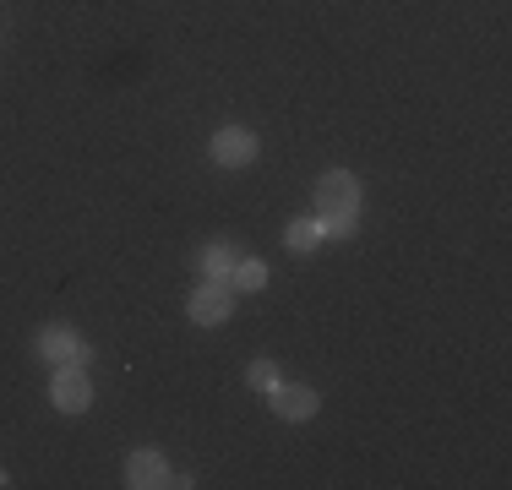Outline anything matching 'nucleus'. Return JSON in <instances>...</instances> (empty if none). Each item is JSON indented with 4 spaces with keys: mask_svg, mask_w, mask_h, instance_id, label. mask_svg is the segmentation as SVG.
Wrapping results in <instances>:
<instances>
[{
    "mask_svg": "<svg viewBox=\"0 0 512 490\" xmlns=\"http://www.w3.org/2000/svg\"><path fill=\"white\" fill-rule=\"evenodd\" d=\"M316 218H322V235H355L360 218V180L349 169H327L316 180Z\"/></svg>",
    "mask_w": 512,
    "mask_h": 490,
    "instance_id": "f257e3e1",
    "label": "nucleus"
},
{
    "mask_svg": "<svg viewBox=\"0 0 512 490\" xmlns=\"http://www.w3.org/2000/svg\"><path fill=\"white\" fill-rule=\"evenodd\" d=\"M50 403L60 414H88L93 403V382H88V365H55V382H50Z\"/></svg>",
    "mask_w": 512,
    "mask_h": 490,
    "instance_id": "f03ea898",
    "label": "nucleus"
},
{
    "mask_svg": "<svg viewBox=\"0 0 512 490\" xmlns=\"http://www.w3.org/2000/svg\"><path fill=\"white\" fill-rule=\"evenodd\" d=\"M191 322L197 327H218V322H229V316H235V289L224 284V278H207V284L191 294Z\"/></svg>",
    "mask_w": 512,
    "mask_h": 490,
    "instance_id": "7ed1b4c3",
    "label": "nucleus"
},
{
    "mask_svg": "<svg viewBox=\"0 0 512 490\" xmlns=\"http://www.w3.org/2000/svg\"><path fill=\"white\" fill-rule=\"evenodd\" d=\"M33 349H39L50 365H88V349H82L77 327H66V322H50V327H39V338H33Z\"/></svg>",
    "mask_w": 512,
    "mask_h": 490,
    "instance_id": "20e7f679",
    "label": "nucleus"
},
{
    "mask_svg": "<svg viewBox=\"0 0 512 490\" xmlns=\"http://www.w3.org/2000/svg\"><path fill=\"white\" fill-rule=\"evenodd\" d=\"M126 485H131V490H158V485H175V474H169V458H164V452H153V447L131 452V458H126Z\"/></svg>",
    "mask_w": 512,
    "mask_h": 490,
    "instance_id": "39448f33",
    "label": "nucleus"
},
{
    "mask_svg": "<svg viewBox=\"0 0 512 490\" xmlns=\"http://www.w3.org/2000/svg\"><path fill=\"white\" fill-rule=\"evenodd\" d=\"M256 158V137L246 126H224L213 137V164H224V169H246Z\"/></svg>",
    "mask_w": 512,
    "mask_h": 490,
    "instance_id": "423d86ee",
    "label": "nucleus"
},
{
    "mask_svg": "<svg viewBox=\"0 0 512 490\" xmlns=\"http://www.w3.org/2000/svg\"><path fill=\"white\" fill-rule=\"evenodd\" d=\"M267 398H273V414H278V420H311V414L322 409V398H316L311 387H284V382H278Z\"/></svg>",
    "mask_w": 512,
    "mask_h": 490,
    "instance_id": "0eeeda50",
    "label": "nucleus"
},
{
    "mask_svg": "<svg viewBox=\"0 0 512 490\" xmlns=\"http://www.w3.org/2000/svg\"><path fill=\"white\" fill-rule=\"evenodd\" d=\"M267 284V262H256V256H235V267H229V289L235 294H256Z\"/></svg>",
    "mask_w": 512,
    "mask_h": 490,
    "instance_id": "6e6552de",
    "label": "nucleus"
},
{
    "mask_svg": "<svg viewBox=\"0 0 512 490\" xmlns=\"http://www.w3.org/2000/svg\"><path fill=\"white\" fill-rule=\"evenodd\" d=\"M235 245H229V240H213V245H202V256H197V267H202V273L207 278H224V284H229V267H235Z\"/></svg>",
    "mask_w": 512,
    "mask_h": 490,
    "instance_id": "1a4fd4ad",
    "label": "nucleus"
},
{
    "mask_svg": "<svg viewBox=\"0 0 512 490\" xmlns=\"http://www.w3.org/2000/svg\"><path fill=\"white\" fill-rule=\"evenodd\" d=\"M322 240H327L322 235V218H295V224H289V235H284V245H289V251H300V256H311Z\"/></svg>",
    "mask_w": 512,
    "mask_h": 490,
    "instance_id": "9d476101",
    "label": "nucleus"
},
{
    "mask_svg": "<svg viewBox=\"0 0 512 490\" xmlns=\"http://www.w3.org/2000/svg\"><path fill=\"white\" fill-rule=\"evenodd\" d=\"M246 376H251V387H256V392H273V387H278V365H273V360H251V371H246Z\"/></svg>",
    "mask_w": 512,
    "mask_h": 490,
    "instance_id": "9b49d317",
    "label": "nucleus"
}]
</instances>
